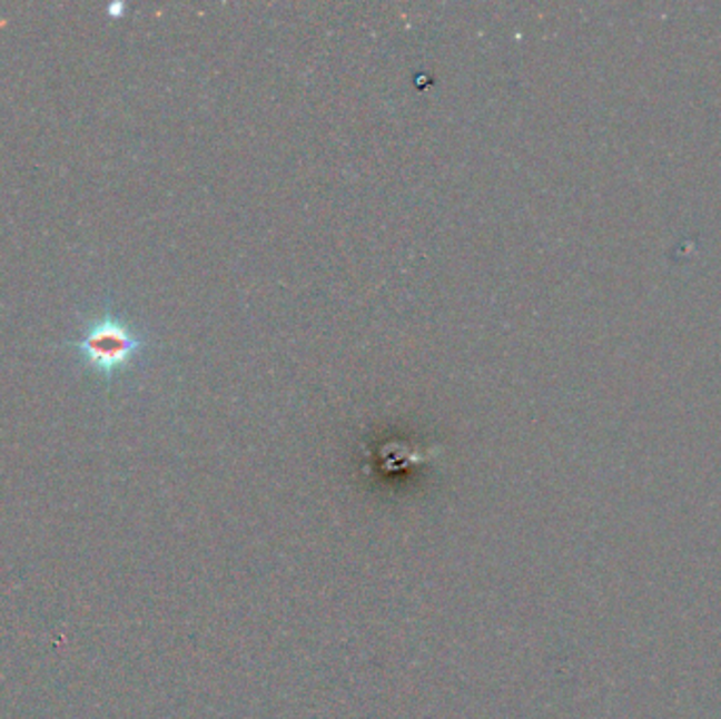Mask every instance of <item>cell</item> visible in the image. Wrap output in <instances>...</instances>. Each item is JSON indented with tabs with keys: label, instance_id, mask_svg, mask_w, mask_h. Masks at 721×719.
Returning a JSON list of instances; mask_svg holds the SVG:
<instances>
[{
	"label": "cell",
	"instance_id": "6da1fadb",
	"mask_svg": "<svg viewBox=\"0 0 721 719\" xmlns=\"http://www.w3.org/2000/svg\"><path fill=\"white\" fill-rule=\"evenodd\" d=\"M68 346L79 348L87 367L106 378H112L140 353L144 341L129 325L108 313L101 319L93 321L82 338L68 342Z\"/></svg>",
	"mask_w": 721,
	"mask_h": 719
},
{
	"label": "cell",
	"instance_id": "7a4b0ae2",
	"mask_svg": "<svg viewBox=\"0 0 721 719\" xmlns=\"http://www.w3.org/2000/svg\"><path fill=\"white\" fill-rule=\"evenodd\" d=\"M120 11H122V2H112V4H110V9H108L110 18H119Z\"/></svg>",
	"mask_w": 721,
	"mask_h": 719
}]
</instances>
